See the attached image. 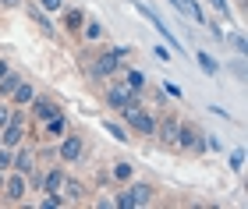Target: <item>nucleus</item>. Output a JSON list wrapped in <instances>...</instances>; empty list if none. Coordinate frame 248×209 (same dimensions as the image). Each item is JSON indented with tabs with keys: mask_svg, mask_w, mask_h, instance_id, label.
<instances>
[{
	"mask_svg": "<svg viewBox=\"0 0 248 209\" xmlns=\"http://www.w3.org/2000/svg\"><path fill=\"white\" fill-rule=\"evenodd\" d=\"M128 57V50L124 46H110V50H103V53H96V60L89 64V78L93 82H107V78H114V71H117V64Z\"/></svg>",
	"mask_w": 248,
	"mask_h": 209,
	"instance_id": "1",
	"label": "nucleus"
},
{
	"mask_svg": "<svg viewBox=\"0 0 248 209\" xmlns=\"http://www.w3.org/2000/svg\"><path fill=\"white\" fill-rule=\"evenodd\" d=\"M153 195H156L153 184L135 181L131 188H124V192L117 195V199H114V206H117V209H139V206H149V202H153Z\"/></svg>",
	"mask_w": 248,
	"mask_h": 209,
	"instance_id": "2",
	"label": "nucleus"
},
{
	"mask_svg": "<svg viewBox=\"0 0 248 209\" xmlns=\"http://www.w3.org/2000/svg\"><path fill=\"white\" fill-rule=\"evenodd\" d=\"M121 117H124V124H128V128H135V131H142V135H149V138H153V131H156V117L149 114V110H142L139 100L124 106V110H121Z\"/></svg>",
	"mask_w": 248,
	"mask_h": 209,
	"instance_id": "3",
	"label": "nucleus"
},
{
	"mask_svg": "<svg viewBox=\"0 0 248 209\" xmlns=\"http://www.w3.org/2000/svg\"><path fill=\"white\" fill-rule=\"evenodd\" d=\"M174 146L181 149V152H202L206 149V142H202V131L195 124H177V135H174Z\"/></svg>",
	"mask_w": 248,
	"mask_h": 209,
	"instance_id": "4",
	"label": "nucleus"
},
{
	"mask_svg": "<svg viewBox=\"0 0 248 209\" xmlns=\"http://www.w3.org/2000/svg\"><path fill=\"white\" fill-rule=\"evenodd\" d=\"M82 152H85V138L78 135V131H64L57 156H61L64 163H78V160H82Z\"/></svg>",
	"mask_w": 248,
	"mask_h": 209,
	"instance_id": "5",
	"label": "nucleus"
},
{
	"mask_svg": "<svg viewBox=\"0 0 248 209\" xmlns=\"http://www.w3.org/2000/svg\"><path fill=\"white\" fill-rule=\"evenodd\" d=\"M131 7H135V11H139V15H142V18H149V25H153V29H156V32H160V36L167 39V46H170L174 53H181V43H177V39L170 36V29H167V25H163V18H160V15H156V11H153L149 4H139V0H135V4H131Z\"/></svg>",
	"mask_w": 248,
	"mask_h": 209,
	"instance_id": "6",
	"label": "nucleus"
},
{
	"mask_svg": "<svg viewBox=\"0 0 248 209\" xmlns=\"http://www.w3.org/2000/svg\"><path fill=\"white\" fill-rule=\"evenodd\" d=\"M21 138H25V114H15V110H11V120H7V128L0 131V146H7V149H18V146H21Z\"/></svg>",
	"mask_w": 248,
	"mask_h": 209,
	"instance_id": "7",
	"label": "nucleus"
},
{
	"mask_svg": "<svg viewBox=\"0 0 248 209\" xmlns=\"http://www.w3.org/2000/svg\"><path fill=\"white\" fill-rule=\"evenodd\" d=\"M0 195H7V202H25V195H29V181H25V174H11V178H4V188H0Z\"/></svg>",
	"mask_w": 248,
	"mask_h": 209,
	"instance_id": "8",
	"label": "nucleus"
},
{
	"mask_svg": "<svg viewBox=\"0 0 248 209\" xmlns=\"http://www.w3.org/2000/svg\"><path fill=\"white\" fill-rule=\"evenodd\" d=\"M103 96H107V106H110V110H124L128 103H135V92L128 89V85H117V82H114V85H107V92H103Z\"/></svg>",
	"mask_w": 248,
	"mask_h": 209,
	"instance_id": "9",
	"label": "nucleus"
},
{
	"mask_svg": "<svg viewBox=\"0 0 248 209\" xmlns=\"http://www.w3.org/2000/svg\"><path fill=\"white\" fill-rule=\"evenodd\" d=\"M85 195H89L85 184L64 174V181H61V199H64V202H71V206H78V202H85Z\"/></svg>",
	"mask_w": 248,
	"mask_h": 209,
	"instance_id": "10",
	"label": "nucleus"
},
{
	"mask_svg": "<svg viewBox=\"0 0 248 209\" xmlns=\"http://www.w3.org/2000/svg\"><path fill=\"white\" fill-rule=\"evenodd\" d=\"M177 124H181V120H177V114H167L160 124H156V131H153V138H160L163 146H174V135H177Z\"/></svg>",
	"mask_w": 248,
	"mask_h": 209,
	"instance_id": "11",
	"label": "nucleus"
},
{
	"mask_svg": "<svg viewBox=\"0 0 248 209\" xmlns=\"http://www.w3.org/2000/svg\"><path fill=\"white\" fill-rule=\"evenodd\" d=\"M64 131H67V117H64V110H61V114H53V117H46V120H43V138H46V142L61 138Z\"/></svg>",
	"mask_w": 248,
	"mask_h": 209,
	"instance_id": "12",
	"label": "nucleus"
},
{
	"mask_svg": "<svg viewBox=\"0 0 248 209\" xmlns=\"http://www.w3.org/2000/svg\"><path fill=\"white\" fill-rule=\"evenodd\" d=\"M36 167V149H15V156H11V170L15 174H29Z\"/></svg>",
	"mask_w": 248,
	"mask_h": 209,
	"instance_id": "13",
	"label": "nucleus"
},
{
	"mask_svg": "<svg viewBox=\"0 0 248 209\" xmlns=\"http://www.w3.org/2000/svg\"><path fill=\"white\" fill-rule=\"evenodd\" d=\"M61 181H64V167H46V174H43V181H39L43 195H57Z\"/></svg>",
	"mask_w": 248,
	"mask_h": 209,
	"instance_id": "14",
	"label": "nucleus"
},
{
	"mask_svg": "<svg viewBox=\"0 0 248 209\" xmlns=\"http://www.w3.org/2000/svg\"><path fill=\"white\" fill-rule=\"evenodd\" d=\"M21 7H25V15H29V18H32V21H36V25L43 29V36H53V25H50L46 11H43L39 4H21Z\"/></svg>",
	"mask_w": 248,
	"mask_h": 209,
	"instance_id": "15",
	"label": "nucleus"
},
{
	"mask_svg": "<svg viewBox=\"0 0 248 209\" xmlns=\"http://www.w3.org/2000/svg\"><path fill=\"white\" fill-rule=\"evenodd\" d=\"M53 114H61V103H53V100H32V117L36 120H46V117H53Z\"/></svg>",
	"mask_w": 248,
	"mask_h": 209,
	"instance_id": "16",
	"label": "nucleus"
},
{
	"mask_svg": "<svg viewBox=\"0 0 248 209\" xmlns=\"http://www.w3.org/2000/svg\"><path fill=\"white\" fill-rule=\"evenodd\" d=\"M82 25H85L82 7H67V11H64V29L71 32V36H82Z\"/></svg>",
	"mask_w": 248,
	"mask_h": 209,
	"instance_id": "17",
	"label": "nucleus"
},
{
	"mask_svg": "<svg viewBox=\"0 0 248 209\" xmlns=\"http://www.w3.org/2000/svg\"><path fill=\"white\" fill-rule=\"evenodd\" d=\"M32 100H36V89H32L25 78H21V82H18V89L11 92V103H15V106H29Z\"/></svg>",
	"mask_w": 248,
	"mask_h": 209,
	"instance_id": "18",
	"label": "nucleus"
},
{
	"mask_svg": "<svg viewBox=\"0 0 248 209\" xmlns=\"http://www.w3.org/2000/svg\"><path fill=\"white\" fill-rule=\"evenodd\" d=\"M18 82H21V75L18 71H7L4 78H0V100H7V96L18 89Z\"/></svg>",
	"mask_w": 248,
	"mask_h": 209,
	"instance_id": "19",
	"label": "nucleus"
},
{
	"mask_svg": "<svg viewBox=\"0 0 248 209\" xmlns=\"http://www.w3.org/2000/svg\"><path fill=\"white\" fill-rule=\"evenodd\" d=\"M195 60H199V68H202V71H206V75H209V78H217V75H220V64H217V60H213V57H209V53H202V50H195Z\"/></svg>",
	"mask_w": 248,
	"mask_h": 209,
	"instance_id": "20",
	"label": "nucleus"
},
{
	"mask_svg": "<svg viewBox=\"0 0 248 209\" xmlns=\"http://www.w3.org/2000/svg\"><path fill=\"white\" fill-rule=\"evenodd\" d=\"M82 39L99 43V39H103V25H99V21H85V25H82Z\"/></svg>",
	"mask_w": 248,
	"mask_h": 209,
	"instance_id": "21",
	"label": "nucleus"
},
{
	"mask_svg": "<svg viewBox=\"0 0 248 209\" xmlns=\"http://www.w3.org/2000/svg\"><path fill=\"white\" fill-rule=\"evenodd\" d=\"M145 82H149V78H145V71L135 68V71H128V82H124V85H128L131 92H142V89H145Z\"/></svg>",
	"mask_w": 248,
	"mask_h": 209,
	"instance_id": "22",
	"label": "nucleus"
},
{
	"mask_svg": "<svg viewBox=\"0 0 248 209\" xmlns=\"http://www.w3.org/2000/svg\"><path fill=\"white\" fill-rule=\"evenodd\" d=\"M103 128L110 131V138H117V142H131V138H128V131H124V124H117V120H110V117H107V120H103Z\"/></svg>",
	"mask_w": 248,
	"mask_h": 209,
	"instance_id": "23",
	"label": "nucleus"
},
{
	"mask_svg": "<svg viewBox=\"0 0 248 209\" xmlns=\"http://www.w3.org/2000/svg\"><path fill=\"white\" fill-rule=\"evenodd\" d=\"M131 178H135L131 163H114V181H131Z\"/></svg>",
	"mask_w": 248,
	"mask_h": 209,
	"instance_id": "24",
	"label": "nucleus"
},
{
	"mask_svg": "<svg viewBox=\"0 0 248 209\" xmlns=\"http://www.w3.org/2000/svg\"><path fill=\"white\" fill-rule=\"evenodd\" d=\"M231 170H234V174H241V170H245V149L231 152Z\"/></svg>",
	"mask_w": 248,
	"mask_h": 209,
	"instance_id": "25",
	"label": "nucleus"
},
{
	"mask_svg": "<svg viewBox=\"0 0 248 209\" xmlns=\"http://www.w3.org/2000/svg\"><path fill=\"white\" fill-rule=\"evenodd\" d=\"M231 43H234V50H238V57H245V53H248V43H245V36H241V32H234V36H231Z\"/></svg>",
	"mask_w": 248,
	"mask_h": 209,
	"instance_id": "26",
	"label": "nucleus"
},
{
	"mask_svg": "<svg viewBox=\"0 0 248 209\" xmlns=\"http://www.w3.org/2000/svg\"><path fill=\"white\" fill-rule=\"evenodd\" d=\"M43 11H50V15H57V11H64V0H39Z\"/></svg>",
	"mask_w": 248,
	"mask_h": 209,
	"instance_id": "27",
	"label": "nucleus"
},
{
	"mask_svg": "<svg viewBox=\"0 0 248 209\" xmlns=\"http://www.w3.org/2000/svg\"><path fill=\"white\" fill-rule=\"evenodd\" d=\"M202 138H206V149H213V152H220V149H223V142H220L217 135H202Z\"/></svg>",
	"mask_w": 248,
	"mask_h": 209,
	"instance_id": "28",
	"label": "nucleus"
},
{
	"mask_svg": "<svg viewBox=\"0 0 248 209\" xmlns=\"http://www.w3.org/2000/svg\"><path fill=\"white\" fill-rule=\"evenodd\" d=\"M7 120H11V106H7V103H0V131L7 128Z\"/></svg>",
	"mask_w": 248,
	"mask_h": 209,
	"instance_id": "29",
	"label": "nucleus"
},
{
	"mask_svg": "<svg viewBox=\"0 0 248 209\" xmlns=\"http://www.w3.org/2000/svg\"><path fill=\"white\" fill-rule=\"evenodd\" d=\"M163 96H174V100H177V96H181V89H177V85H170V82H163Z\"/></svg>",
	"mask_w": 248,
	"mask_h": 209,
	"instance_id": "30",
	"label": "nucleus"
},
{
	"mask_svg": "<svg viewBox=\"0 0 248 209\" xmlns=\"http://www.w3.org/2000/svg\"><path fill=\"white\" fill-rule=\"evenodd\" d=\"M0 167H11V149H7V146L0 149Z\"/></svg>",
	"mask_w": 248,
	"mask_h": 209,
	"instance_id": "31",
	"label": "nucleus"
},
{
	"mask_svg": "<svg viewBox=\"0 0 248 209\" xmlns=\"http://www.w3.org/2000/svg\"><path fill=\"white\" fill-rule=\"evenodd\" d=\"M0 7H7V11H15V7H21V0H0Z\"/></svg>",
	"mask_w": 248,
	"mask_h": 209,
	"instance_id": "32",
	"label": "nucleus"
},
{
	"mask_svg": "<svg viewBox=\"0 0 248 209\" xmlns=\"http://www.w3.org/2000/svg\"><path fill=\"white\" fill-rule=\"evenodd\" d=\"M7 71H11V64H7V60H0V78H4Z\"/></svg>",
	"mask_w": 248,
	"mask_h": 209,
	"instance_id": "33",
	"label": "nucleus"
},
{
	"mask_svg": "<svg viewBox=\"0 0 248 209\" xmlns=\"http://www.w3.org/2000/svg\"><path fill=\"white\" fill-rule=\"evenodd\" d=\"M0 188H4V174H0Z\"/></svg>",
	"mask_w": 248,
	"mask_h": 209,
	"instance_id": "34",
	"label": "nucleus"
}]
</instances>
